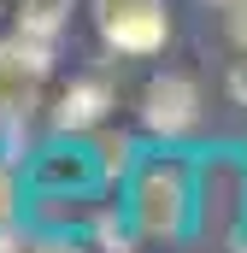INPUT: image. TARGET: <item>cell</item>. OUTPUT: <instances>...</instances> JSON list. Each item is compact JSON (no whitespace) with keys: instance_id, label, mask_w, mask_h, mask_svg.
Returning <instances> with one entry per match:
<instances>
[{"instance_id":"cell-13","label":"cell","mask_w":247,"mask_h":253,"mask_svg":"<svg viewBox=\"0 0 247 253\" xmlns=\"http://www.w3.org/2000/svg\"><path fill=\"white\" fill-rule=\"evenodd\" d=\"M0 253H24V248H18V236H12V224L0 230Z\"/></svg>"},{"instance_id":"cell-5","label":"cell","mask_w":247,"mask_h":253,"mask_svg":"<svg viewBox=\"0 0 247 253\" xmlns=\"http://www.w3.org/2000/svg\"><path fill=\"white\" fill-rule=\"evenodd\" d=\"M112 106H118V94H112L106 77H77L59 100H53V124H59L65 135H77V129H100L106 118H112Z\"/></svg>"},{"instance_id":"cell-8","label":"cell","mask_w":247,"mask_h":253,"mask_svg":"<svg viewBox=\"0 0 247 253\" xmlns=\"http://www.w3.org/2000/svg\"><path fill=\"white\" fill-rule=\"evenodd\" d=\"M18 224V165L0 153V230Z\"/></svg>"},{"instance_id":"cell-9","label":"cell","mask_w":247,"mask_h":253,"mask_svg":"<svg viewBox=\"0 0 247 253\" xmlns=\"http://www.w3.org/2000/svg\"><path fill=\"white\" fill-rule=\"evenodd\" d=\"M129 135H106L100 141V165H106V177H118V171H129Z\"/></svg>"},{"instance_id":"cell-4","label":"cell","mask_w":247,"mask_h":253,"mask_svg":"<svg viewBox=\"0 0 247 253\" xmlns=\"http://www.w3.org/2000/svg\"><path fill=\"white\" fill-rule=\"evenodd\" d=\"M135 224L141 236H165V242L188 230V177L177 165H153L135 183Z\"/></svg>"},{"instance_id":"cell-3","label":"cell","mask_w":247,"mask_h":253,"mask_svg":"<svg viewBox=\"0 0 247 253\" xmlns=\"http://www.w3.org/2000/svg\"><path fill=\"white\" fill-rule=\"evenodd\" d=\"M47 71H53V42L47 36H30V30L6 36L0 42V112L6 118L30 112V100L47 83Z\"/></svg>"},{"instance_id":"cell-2","label":"cell","mask_w":247,"mask_h":253,"mask_svg":"<svg viewBox=\"0 0 247 253\" xmlns=\"http://www.w3.org/2000/svg\"><path fill=\"white\" fill-rule=\"evenodd\" d=\"M200 112H206V100H200V83H194L188 71H159V77H147V88H141V124L153 129V135H165V141L194 135V129H200Z\"/></svg>"},{"instance_id":"cell-15","label":"cell","mask_w":247,"mask_h":253,"mask_svg":"<svg viewBox=\"0 0 247 253\" xmlns=\"http://www.w3.org/2000/svg\"><path fill=\"white\" fill-rule=\"evenodd\" d=\"M242 253H247V248H242Z\"/></svg>"},{"instance_id":"cell-1","label":"cell","mask_w":247,"mask_h":253,"mask_svg":"<svg viewBox=\"0 0 247 253\" xmlns=\"http://www.w3.org/2000/svg\"><path fill=\"white\" fill-rule=\"evenodd\" d=\"M94 6V30L112 53H129V59H147L171 42V12L165 0H88Z\"/></svg>"},{"instance_id":"cell-6","label":"cell","mask_w":247,"mask_h":253,"mask_svg":"<svg viewBox=\"0 0 247 253\" xmlns=\"http://www.w3.org/2000/svg\"><path fill=\"white\" fill-rule=\"evenodd\" d=\"M71 12H77V0H18V30L59 42L65 24H71Z\"/></svg>"},{"instance_id":"cell-12","label":"cell","mask_w":247,"mask_h":253,"mask_svg":"<svg viewBox=\"0 0 247 253\" xmlns=\"http://www.w3.org/2000/svg\"><path fill=\"white\" fill-rule=\"evenodd\" d=\"M230 94L247 106V65H242V71H230Z\"/></svg>"},{"instance_id":"cell-7","label":"cell","mask_w":247,"mask_h":253,"mask_svg":"<svg viewBox=\"0 0 247 253\" xmlns=\"http://www.w3.org/2000/svg\"><path fill=\"white\" fill-rule=\"evenodd\" d=\"M94 242H100V253H135L129 224H118L112 212H100V218H94Z\"/></svg>"},{"instance_id":"cell-10","label":"cell","mask_w":247,"mask_h":253,"mask_svg":"<svg viewBox=\"0 0 247 253\" xmlns=\"http://www.w3.org/2000/svg\"><path fill=\"white\" fill-rule=\"evenodd\" d=\"M224 36H230V42H236V47L247 53V0H236V6H224Z\"/></svg>"},{"instance_id":"cell-14","label":"cell","mask_w":247,"mask_h":253,"mask_svg":"<svg viewBox=\"0 0 247 253\" xmlns=\"http://www.w3.org/2000/svg\"><path fill=\"white\" fill-rule=\"evenodd\" d=\"M206 6H218V12H224V6H236V0H206Z\"/></svg>"},{"instance_id":"cell-11","label":"cell","mask_w":247,"mask_h":253,"mask_svg":"<svg viewBox=\"0 0 247 253\" xmlns=\"http://www.w3.org/2000/svg\"><path fill=\"white\" fill-rule=\"evenodd\" d=\"M30 253H88V248L71 236H41V242H30Z\"/></svg>"}]
</instances>
